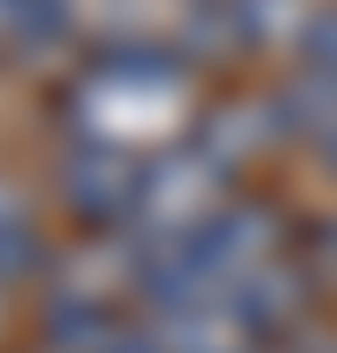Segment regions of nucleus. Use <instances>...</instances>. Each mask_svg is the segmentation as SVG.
Wrapping results in <instances>:
<instances>
[{
    "label": "nucleus",
    "mask_w": 337,
    "mask_h": 353,
    "mask_svg": "<svg viewBox=\"0 0 337 353\" xmlns=\"http://www.w3.org/2000/svg\"><path fill=\"white\" fill-rule=\"evenodd\" d=\"M283 252V212L267 196H236V204H212L204 220L188 228H157L141 236L134 252V290L157 306H196V299H220L236 275H251L259 259Z\"/></svg>",
    "instance_id": "1"
},
{
    "label": "nucleus",
    "mask_w": 337,
    "mask_h": 353,
    "mask_svg": "<svg viewBox=\"0 0 337 353\" xmlns=\"http://www.w3.org/2000/svg\"><path fill=\"white\" fill-rule=\"evenodd\" d=\"M39 267H48V243H39V228H32V204L0 181V290L39 275Z\"/></svg>",
    "instance_id": "2"
},
{
    "label": "nucleus",
    "mask_w": 337,
    "mask_h": 353,
    "mask_svg": "<svg viewBox=\"0 0 337 353\" xmlns=\"http://www.w3.org/2000/svg\"><path fill=\"white\" fill-rule=\"evenodd\" d=\"M298 71H322V79H337V0L306 16V32H298Z\"/></svg>",
    "instance_id": "3"
},
{
    "label": "nucleus",
    "mask_w": 337,
    "mask_h": 353,
    "mask_svg": "<svg viewBox=\"0 0 337 353\" xmlns=\"http://www.w3.org/2000/svg\"><path fill=\"white\" fill-rule=\"evenodd\" d=\"M314 157H322V165H329V173H337V134H329V141H322V150H314Z\"/></svg>",
    "instance_id": "4"
}]
</instances>
